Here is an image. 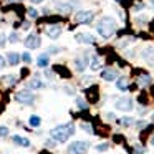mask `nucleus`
I'll use <instances>...</instances> for the list:
<instances>
[{
    "label": "nucleus",
    "instance_id": "nucleus-15",
    "mask_svg": "<svg viewBox=\"0 0 154 154\" xmlns=\"http://www.w3.org/2000/svg\"><path fill=\"white\" fill-rule=\"evenodd\" d=\"M20 55L17 53V51H10V53L7 55V60H8V65H12V66H15V65H18V61H20Z\"/></svg>",
    "mask_w": 154,
    "mask_h": 154
},
{
    "label": "nucleus",
    "instance_id": "nucleus-29",
    "mask_svg": "<svg viewBox=\"0 0 154 154\" xmlns=\"http://www.w3.org/2000/svg\"><path fill=\"white\" fill-rule=\"evenodd\" d=\"M28 17H30V18H37L38 17V10H35V8H28Z\"/></svg>",
    "mask_w": 154,
    "mask_h": 154
},
{
    "label": "nucleus",
    "instance_id": "nucleus-13",
    "mask_svg": "<svg viewBox=\"0 0 154 154\" xmlns=\"http://www.w3.org/2000/svg\"><path fill=\"white\" fill-rule=\"evenodd\" d=\"M116 88H118V90H121V91H126L128 88H129V78L119 76L116 80Z\"/></svg>",
    "mask_w": 154,
    "mask_h": 154
},
{
    "label": "nucleus",
    "instance_id": "nucleus-3",
    "mask_svg": "<svg viewBox=\"0 0 154 154\" xmlns=\"http://www.w3.org/2000/svg\"><path fill=\"white\" fill-rule=\"evenodd\" d=\"M114 108H116L118 111H124V113H128V111H133L134 104H133V98L129 96H121L116 100V103H114Z\"/></svg>",
    "mask_w": 154,
    "mask_h": 154
},
{
    "label": "nucleus",
    "instance_id": "nucleus-17",
    "mask_svg": "<svg viewBox=\"0 0 154 154\" xmlns=\"http://www.w3.org/2000/svg\"><path fill=\"white\" fill-rule=\"evenodd\" d=\"M90 68L93 71L101 70V58L96 57V55H93V57H91V61H90Z\"/></svg>",
    "mask_w": 154,
    "mask_h": 154
},
{
    "label": "nucleus",
    "instance_id": "nucleus-34",
    "mask_svg": "<svg viewBox=\"0 0 154 154\" xmlns=\"http://www.w3.org/2000/svg\"><path fill=\"white\" fill-rule=\"evenodd\" d=\"M144 152V147L143 146H136V154H143Z\"/></svg>",
    "mask_w": 154,
    "mask_h": 154
},
{
    "label": "nucleus",
    "instance_id": "nucleus-40",
    "mask_svg": "<svg viewBox=\"0 0 154 154\" xmlns=\"http://www.w3.org/2000/svg\"><path fill=\"white\" fill-rule=\"evenodd\" d=\"M149 5H151V7L154 8V0H149Z\"/></svg>",
    "mask_w": 154,
    "mask_h": 154
},
{
    "label": "nucleus",
    "instance_id": "nucleus-25",
    "mask_svg": "<svg viewBox=\"0 0 154 154\" xmlns=\"http://www.w3.org/2000/svg\"><path fill=\"white\" fill-rule=\"evenodd\" d=\"M81 128H83V129L86 131L88 134H93V133H94V131H93V126H91L90 123H81Z\"/></svg>",
    "mask_w": 154,
    "mask_h": 154
},
{
    "label": "nucleus",
    "instance_id": "nucleus-39",
    "mask_svg": "<svg viewBox=\"0 0 154 154\" xmlns=\"http://www.w3.org/2000/svg\"><path fill=\"white\" fill-rule=\"evenodd\" d=\"M43 0H32V4H42Z\"/></svg>",
    "mask_w": 154,
    "mask_h": 154
},
{
    "label": "nucleus",
    "instance_id": "nucleus-20",
    "mask_svg": "<svg viewBox=\"0 0 154 154\" xmlns=\"http://www.w3.org/2000/svg\"><path fill=\"white\" fill-rule=\"evenodd\" d=\"M28 123H30V126H32V128H38V126L42 124V118H40V116H37V114H32L30 119H28Z\"/></svg>",
    "mask_w": 154,
    "mask_h": 154
},
{
    "label": "nucleus",
    "instance_id": "nucleus-35",
    "mask_svg": "<svg viewBox=\"0 0 154 154\" xmlns=\"http://www.w3.org/2000/svg\"><path fill=\"white\" fill-rule=\"evenodd\" d=\"M4 66H5V58L2 57V55H0V70H2Z\"/></svg>",
    "mask_w": 154,
    "mask_h": 154
},
{
    "label": "nucleus",
    "instance_id": "nucleus-9",
    "mask_svg": "<svg viewBox=\"0 0 154 154\" xmlns=\"http://www.w3.org/2000/svg\"><path fill=\"white\" fill-rule=\"evenodd\" d=\"M88 65V57L85 55V57H76L73 61V66L76 71H85V68H86Z\"/></svg>",
    "mask_w": 154,
    "mask_h": 154
},
{
    "label": "nucleus",
    "instance_id": "nucleus-42",
    "mask_svg": "<svg viewBox=\"0 0 154 154\" xmlns=\"http://www.w3.org/2000/svg\"><path fill=\"white\" fill-rule=\"evenodd\" d=\"M8 2H22V0H8Z\"/></svg>",
    "mask_w": 154,
    "mask_h": 154
},
{
    "label": "nucleus",
    "instance_id": "nucleus-33",
    "mask_svg": "<svg viewBox=\"0 0 154 154\" xmlns=\"http://www.w3.org/2000/svg\"><path fill=\"white\" fill-rule=\"evenodd\" d=\"M65 91H66V94H71V96L75 94V90H73V88H70V86H65Z\"/></svg>",
    "mask_w": 154,
    "mask_h": 154
},
{
    "label": "nucleus",
    "instance_id": "nucleus-28",
    "mask_svg": "<svg viewBox=\"0 0 154 154\" xmlns=\"http://www.w3.org/2000/svg\"><path fill=\"white\" fill-rule=\"evenodd\" d=\"M7 136H8V128L0 126V137H7Z\"/></svg>",
    "mask_w": 154,
    "mask_h": 154
},
{
    "label": "nucleus",
    "instance_id": "nucleus-31",
    "mask_svg": "<svg viewBox=\"0 0 154 154\" xmlns=\"http://www.w3.org/2000/svg\"><path fill=\"white\" fill-rule=\"evenodd\" d=\"M22 60H23L25 63H30V61H32V57H30V53H27V51H25V53L22 55Z\"/></svg>",
    "mask_w": 154,
    "mask_h": 154
},
{
    "label": "nucleus",
    "instance_id": "nucleus-12",
    "mask_svg": "<svg viewBox=\"0 0 154 154\" xmlns=\"http://www.w3.org/2000/svg\"><path fill=\"white\" fill-rule=\"evenodd\" d=\"M47 35L50 38H58L61 35V25H48L47 27Z\"/></svg>",
    "mask_w": 154,
    "mask_h": 154
},
{
    "label": "nucleus",
    "instance_id": "nucleus-10",
    "mask_svg": "<svg viewBox=\"0 0 154 154\" xmlns=\"http://www.w3.org/2000/svg\"><path fill=\"white\" fill-rule=\"evenodd\" d=\"M75 40L78 42V43H85V45H91L94 42V37L90 33H76L75 35Z\"/></svg>",
    "mask_w": 154,
    "mask_h": 154
},
{
    "label": "nucleus",
    "instance_id": "nucleus-7",
    "mask_svg": "<svg viewBox=\"0 0 154 154\" xmlns=\"http://www.w3.org/2000/svg\"><path fill=\"white\" fill-rule=\"evenodd\" d=\"M23 43H25V47H27V48L35 50V48H38V47L42 45V38L38 37V35H33V33H32V35H28V37L25 38Z\"/></svg>",
    "mask_w": 154,
    "mask_h": 154
},
{
    "label": "nucleus",
    "instance_id": "nucleus-19",
    "mask_svg": "<svg viewBox=\"0 0 154 154\" xmlns=\"http://www.w3.org/2000/svg\"><path fill=\"white\" fill-rule=\"evenodd\" d=\"M151 76L149 75H141L139 78H137V85H139V86H147V85H151Z\"/></svg>",
    "mask_w": 154,
    "mask_h": 154
},
{
    "label": "nucleus",
    "instance_id": "nucleus-11",
    "mask_svg": "<svg viewBox=\"0 0 154 154\" xmlns=\"http://www.w3.org/2000/svg\"><path fill=\"white\" fill-rule=\"evenodd\" d=\"M141 57H143L149 65H152V66H154V47H146L143 50V53H141Z\"/></svg>",
    "mask_w": 154,
    "mask_h": 154
},
{
    "label": "nucleus",
    "instance_id": "nucleus-30",
    "mask_svg": "<svg viewBox=\"0 0 154 154\" xmlns=\"http://www.w3.org/2000/svg\"><path fill=\"white\" fill-rule=\"evenodd\" d=\"M131 43H134V38H133V37L126 38V40H123L119 45H121V47H126V45H131Z\"/></svg>",
    "mask_w": 154,
    "mask_h": 154
},
{
    "label": "nucleus",
    "instance_id": "nucleus-16",
    "mask_svg": "<svg viewBox=\"0 0 154 154\" xmlns=\"http://www.w3.org/2000/svg\"><path fill=\"white\" fill-rule=\"evenodd\" d=\"M12 139H14V143L17 144V146H22V147H28V146H30V141H28L27 137H23V136H18V134H17V136H14Z\"/></svg>",
    "mask_w": 154,
    "mask_h": 154
},
{
    "label": "nucleus",
    "instance_id": "nucleus-36",
    "mask_svg": "<svg viewBox=\"0 0 154 154\" xmlns=\"http://www.w3.org/2000/svg\"><path fill=\"white\" fill-rule=\"evenodd\" d=\"M137 128H139V129L146 128V121H139V123H137Z\"/></svg>",
    "mask_w": 154,
    "mask_h": 154
},
{
    "label": "nucleus",
    "instance_id": "nucleus-24",
    "mask_svg": "<svg viewBox=\"0 0 154 154\" xmlns=\"http://www.w3.org/2000/svg\"><path fill=\"white\" fill-rule=\"evenodd\" d=\"M133 123H134V119L131 116H124L123 119H121V124H123V126H131Z\"/></svg>",
    "mask_w": 154,
    "mask_h": 154
},
{
    "label": "nucleus",
    "instance_id": "nucleus-5",
    "mask_svg": "<svg viewBox=\"0 0 154 154\" xmlns=\"http://www.w3.org/2000/svg\"><path fill=\"white\" fill-rule=\"evenodd\" d=\"M15 100L22 104H32L35 101V94L32 93L30 90H20L17 94H15Z\"/></svg>",
    "mask_w": 154,
    "mask_h": 154
},
{
    "label": "nucleus",
    "instance_id": "nucleus-2",
    "mask_svg": "<svg viewBox=\"0 0 154 154\" xmlns=\"http://www.w3.org/2000/svg\"><path fill=\"white\" fill-rule=\"evenodd\" d=\"M96 30H98V35L101 38H111L114 35V32L118 30V23L113 17H103L96 25Z\"/></svg>",
    "mask_w": 154,
    "mask_h": 154
},
{
    "label": "nucleus",
    "instance_id": "nucleus-27",
    "mask_svg": "<svg viewBox=\"0 0 154 154\" xmlns=\"http://www.w3.org/2000/svg\"><path fill=\"white\" fill-rule=\"evenodd\" d=\"M8 42H10V43H17L18 42V33L17 32H12L10 37H8Z\"/></svg>",
    "mask_w": 154,
    "mask_h": 154
},
{
    "label": "nucleus",
    "instance_id": "nucleus-37",
    "mask_svg": "<svg viewBox=\"0 0 154 154\" xmlns=\"http://www.w3.org/2000/svg\"><path fill=\"white\" fill-rule=\"evenodd\" d=\"M60 51V48H57V47H50V53H58Z\"/></svg>",
    "mask_w": 154,
    "mask_h": 154
},
{
    "label": "nucleus",
    "instance_id": "nucleus-14",
    "mask_svg": "<svg viewBox=\"0 0 154 154\" xmlns=\"http://www.w3.org/2000/svg\"><path fill=\"white\" fill-rule=\"evenodd\" d=\"M37 65L40 68H47L48 65H50V57H48V53H42V55H38V58H37Z\"/></svg>",
    "mask_w": 154,
    "mask_h": 154
},
{
    "label": "nucleus",
    "instance_id": "nucleus-21",
    "mask_svg": "<svg viewBox=\"0 0 154 154\" xmlns=\"http://www.w3.org/2000/svg\"><path fill=\"white\" fill-rule=\"evenodd\" d=\"M57 8H58V12H61V14H70L71 12V5L70 4H57Z\"/></svg>",
    "mask_w": 154,
    "mask_h": 154
},
{
    "label": "nucleus",
    "instance_id": "nucleus-18",
    "mask_svg": "<svg viewBox=\"0 0 154 154\" xmlns=\"http://www.w3.org/2000/svg\"><path fill=\"white\" fill-rule=\"evenodd\" d=\"M28 86H30L32 90H40V88L45 86V83L40 80V78H32L30 83H28Z\"/></svg>",
    "mask_w": 154,
    "mask_h": 154
},
{
    "label": "nucleus",
    "instance_id": "nucleus-22",
    "mask_svg": "<svg viewBox=\"0 0 154 154\" xmlns=\"http://www.w3.org/2000/svg\"><path fill=\"white\" fill-rule=\"evenodd\" d=\"M15 83H17V76H14V75L4 76V85H7V86H14Z\"/></svg>",
    "mask_w": 154,
    "mask_h": 154
},
{
    "label": "nucleus",
    "instance_id": "nucleus-41",
    "mask_svg": "<svg viewBox=\"0 0 154 154\" xmlns=\"http://www.w3.org/2000/svg\"><path fill=\"white\" fill-rule=\"evenodd\" d=\"M151 144H152V146H154V136L151 137Z\"/></svg>",
    "mask_w": 154,
    "mask_h": 154
},
{
    "label": "nucleus",
    "instance_id": "nucleus-1",
    "mask_svg": "<svg viewBox=\"0 0 154 154\" xmlns=\"http://www.w3.org/2000/svg\"><path fill=\"white\" fill-rule=\"evenodd\" d=\"M75 134V124L73 123H66V124H60V126L53 128L50 131V136L53 141L57 143H66L71 136Z\"/></svg>",
    "mask_w": 154,
    "mask_h": 154
},
{
    "label": "nucleus",
    "instance_id": "nucleus-23",
    "mask_svg": "<svg viewBox=\"0 0 154 154\" xmlns=\"http://www.w3.org/2000/svg\"><path fill=\"white\" fill-rule=\"evenodd\" d=\"M76 106L80 108V109H86V108H88V104H86V101H85L83 98H80V96H78V98H76Z\"/></svg>",
    "mask_w": 154,
    "mask_h": 154
},
{
    "label": "nucleus",
    "instance_id": "nucleus-43",
    "mask_svg": "<svg viewBox=\"0 0 154 154\" xmlns=\"http://www.w3.org/2000/svg\"><path fill=\"white\" fill-rule=\"evenodd\" d=\"M152 121H154V113H152Z\"/></svg>",
    "mask_w": 154,
    "mask_h": 154
},
{
    "label": "nucleus",
    "instance_id": "nucleus-6",
    "mask_svg": "<svg viewBox=\"0 0 154 154\" xmlns=\"http://www.w3.org/2000/svg\"><path fill=\"white\" fill-rule=\"evenodd\" d=\"M93 18H94V12H91V10H80L75 15V22L76 23H85V25L91 23Z\"/></svg>",
    "mask_w": 154,
    "mask_h": 154
},
{
    "label": "nucleus",
    "instance_id": "nucleus-26",
    "mask_svg": "<svg viewBox=\"0 0 154 154\" xmlns=\"http://www.w3.org/2000/svg\"><path fill=\"white\" fill-rule=\"evenodd\" d=\"M109 149V144L108 143H103V144H98L96 146V151H100V152H104V151Z\"/></svg>",
    "mask_w": 154,
    "mask_h": 154
},
{
    "label": "nucleus",
    "instance_id": "nucleus-4",
    "mask_svg": "<svg viewBox=\"0 0 154 154\" xmlns=\"http://www.w3.org/2000/svg\"><path fill=\"white\" fill-rule=\"evenodd\" d=\"M90 147V143L86 141H73V143L68 146V152L70 154H85Z\"/></svg>",
    "mask_w": 154,
    "mask_h": 154
},
{
    "label": "nucleus",
    "instance_id": "nucleus-38",
    "mask_svg": "<svg viewBox=\"0 0 154 154\" xmlns=\"http://www.w3.org/2000/svg\"><path fill=\"white\" fill-rule=\"evenodd\" d=\"M22 28H23V30H28V28H30V23H28V22H25V23L22 25Z\"/></svg>",
    "mask_w": 154,
    "mask_h": 154
},
{
    "label": "nucleus",
    "instance_id": "nucleus-32",
    "mask_svg": "<svg viewBox=\"0 0 154 154\" xmlns=\"http://www.w3.org/2000/svg\"><path fill=\"white\" fill-rule=\"evenodd\" d=\"M5 42H7L5 35H4V33H0V47H4V45H5Z\"/></svg>",
    "mask_w": 154,
    "mask_h": 154
},
{
    "label": "nucleus",
    "instance_id": "nucleus-8",
    "mask_svg": "<svg viewBox=\"0 0 154 154\" xmlns=\"http://www.w3.org/2000/svg\"><path fill=\"white\" fill-rule=\"evenodd\" d=\"M118 70L116 68H106V70H103L101 71V78H103L104 81H114V80H118Z\"/></svg>",
    "mask_w": 154,
    "mask_h": 154
}]
</instances>
